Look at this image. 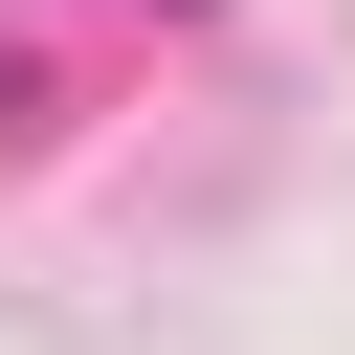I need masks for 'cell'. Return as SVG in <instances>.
<instances>
[]
</instances>
